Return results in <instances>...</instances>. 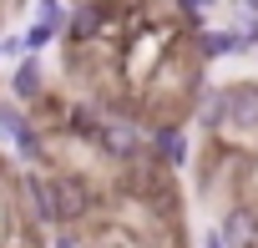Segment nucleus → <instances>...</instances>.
Masks as SVG:
<instances>
[{"label": "nucleus", "instance_id": "1", "mask_svg": "<svg viewBox=\"0 0 258 248\" xmlns=\"http://www.w3.org/2000/svg\"><path fill=\"white\" fill-rule=\"evenodd\" d=\"M223 127H233V132H258V81H233V86H223Z\"/></svg>", "mask_w": 258, "mask_h": 248}, {"label": "nucleus", "instance_id": "2", "mask_svg": "<svg viewBox=\"0 0 258 248\" xmlns=\"http://www.w3.org/2000/svg\"><path fill=\"white\" fill-rule=\"evenodd\" d=\"M51 182H56V218H61V223H81V218L91 213V182L76 177V172L51 177Z\"/></svg>", "mask_w": 258, "mask_h": 248}, {"label": "nucleus", "instance_id": "3", "mask_svg": "<svg viewBox=\"0 0 258 248\" xmlns=\"http://www.w3.org/2000/svg\"><path fill=\"white\" fill-rule=\"evenodd\" d=\"M96 147H101L106 157H137L142 137H137V127H132L126 116H106V121H101V137H96Z\"/></svg>", "mask_w": 258, "mask_h": 248}, {"label": "nucleus", "instance_id": "4", "mask_svg": "<svg viewBox=\"0 0 258 248\" xmlns=\"http://www.w3.org/2000/svg\"><path fill=\"white\" fill-rule=\"evenodd\" d=\"M106 16H111L106 6H76V11H71V26H66V41H76V46L96 41V36H101V21H106Z\"/></svg>", "mask_w": 258, "mask_h": 248}, {"label": "nucleus", "instance_id": "5", "mask_svg": "<svg viewBox=\"0 0 258 248\" xmlns=\"http://www.w3.org/2000/svg\"><path fill=\"white\" fill-rule=\"evenodd\" d=\"M253 228H258V213H253V208H233V213L223 218L218 243H223V248H248V243H253Z\"/></svg>", "mask_w": 258, "mask_h": 248}, {"label": "nucleus", "instance_id": "6", "mask_svg": "<svg viewBox=\"0 0 258 248\" xmlns=\"http://www.w3.org/2000/svg\"><path fill=\"white\" fill-rule=\"evenodd\" d=\"M41 86H46L41 61H36V56H21V61H16V71H11V91H16V101H36V96H41Z\"/></svg>", "mask_w": 258, "mask_h": 248}, {"label": "nucleus", "instance_id": "7", "mask_svg": "<svg viewBox=\"0 0 258 248\" xmlns=\"http://www.w3.org/2000/svg\"><path fill=\"white\" fill-rule=\"evenodd\" d=\"M26 198H31V208H36V218H41L46 228L61 223V218H56V182H51V177H26Z\"/></svg>", "mask_w": 258, "mask_h": 248}, {"label": "nucleus", "instance_id": "8", "mask_svg": "<svg viewBox=\"0 0 258 248\" xmlns=\"http://www.w3.org/2000/svg\"><path fill=\"white\" fill-rule=\"evenodd\" d=\"M152 152H157L167 167H182V162H187V137H182L177 127H162V132L152 137Z\"/></svg>", "mask_w": 258, "mask_h": 248}, {"label": "nucleus", "instance_id": "9", "mask_svg": "<svg viewBox=\"0 0 258 248\" xmlns=\"http://www.w3.org/2000/svg\"><path fill=\"white\" fill-rule=\"evenodd\" d=\"M198 51H203V61H218V56L233 51V41H228L223 31H203V36H198Z\"/></svg>", "mask_w": 258, "mask_h": 248}, {"label": "nucleus", "instance_id": "10", "mask_svg": "<svg viewBox=\"0 0 258 248\" xmlns=\"http://www.w3.org/2000/svg\"><path fill=\"white\" fill-rule=\"evenodd\" d=\"M56 36H61V31H56V26H46V21H36V26H31V31H26V36H21V41H26V51H31V56H36V51H41V46H51V41H56Z\"/></svg>", "mask_w": 258, "mask_h": 248}, {"label": "nucleus", "instance_id": "11", "mask_svg": "<svg viewBox=\"0 0 258 248\" xmlns=\"http://www.w3.org/2000/svg\"><path fill=\"white\" fill-rule=\"evenodd\" d=\"M198 121H203V127H223V91H208L203 96V116Z\"/></svg>", "mask_w": 258, "mask_h": 248}, {"label": "nucleus", "instance_id": "12", "mask_svg": "<svg viewBox=\"0 0 258 248\" xmlns=\"http://www.w3.org/2000/svg\"><path fill=\"white\" fill-rule=\"evenodd\" d=\"M21 51H26V41H16V36H11V41H0V56H21Z\"/></svg>", "mask_w": 258, "mask_h": 248}, {"label": "nucleus", "instance_id": "13", "mask_svg": "<svg viewBox=\"0 0 258 248\" xmlns=\"http://www.w3.org/2000/svg\"><path fill=\"white\" fill-rule=\"evenodd\" d=\"M203 248H223V243H218V233H208V243H203Z\"/></svg>", "mask_w": 258, "mask_h": 248}]
</instances>
